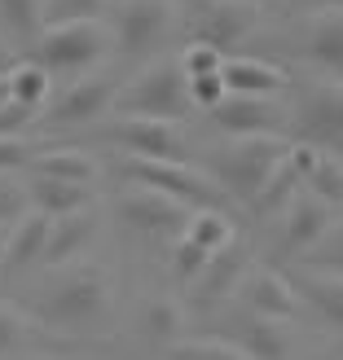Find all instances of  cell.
Returning <instances> with one entry per match:
<instances>
[{
    "instance_id": "6da1fadb",
    "label": "cell",
    "mask_w": 343,
    "mask_h": 360,
    "mask_svg": "<svg viewBox=\"0 0 343 360\" xmlns=\"http://www.w3.org/2000/svg\"><path fill=\"white\" fill-rule=\"evenodd\" d=\"M35 321L49 334H80V338L106 334L115 321V299H111L106 273L93 264L62 273V281L35 303Z\"/></svg>"
},
{
    "instance_id": "7a4b0ae2",
    "label": "cell",
    "mask_w": 343,
    "mask_h": 360,
    "mask_svg": "<svg viewBox=\"0 0 343 360\" xmlns=\"http://www.w3.org/2000/svg\"><path fill=\"white\" fill-rule=\"evenodd\" d=\"M119 172L123 180H132V189L163 193L189 211H229V193L203 167H189L185 158H128L123 154Z\"/></svg>"
},
{
    "instance_id": "3957f363",
    "label": "cell",
    "mask_w": 343,
    "mask_h": 360,
    "mask_svg": "<svg viewBox=\"0 0 343 360\" xmlns=\"http://www.w3.org/2000/svg\"><path fill=\"white\" fill-rule=\"evenodd\" d=\"M111 110L132 119H158V123L189 119L194 105H189V79L180 70V58H158L146 70H137L128 84H119Z\"/></svg>"
},
{
    "instance_id": "277c9868",
    "label": "cell",
    "mask_w": 343,
    "mask_h": 360,
    "mask_svg": "<svg viewBox=\"0 0 343 360\" xmlns=\"http://www.w3.org/2000/svg\"><path fill=\"white\" fill-rule=\"evenodd\" d=\"M286 132L295 146H313L343 158V79H304L286 105Z\"/></svg>"
},
{
    "instance_id": "5b68a950",
    "label": "cell",
    "mask_w": 343,
    "mask_h": 360,
    "mask_svg": "<svg viewBox=\"0 0 343 360\" xmlns=\"http://www.w3.org/2000/svg\"><path fill=\"white\" fill-rule=\"evenodd\" d=\"M115 49L111 31L97 18H75V22H49L31 40V62H40L49 75H88L106 53Z\"/></svg>"
},
{
    "instance_id": "8992f818",
    "label": "cell",
    "mask_w": 343,
    "mask_h": 360,
    "mask_svg": "<svg viewBox=\"0 0 343 360\" xmlns=\"http://www.w3.org/2000/svg\"><path fill=\"white\" fill-rule=\"evenodd\" d=\"M286 154H291V141L286 136H233L220 154H211L207 176L233 198V202L247 207L251 198H256V189L268 180V172H273Z\"/></svg>"
},
{
    "instance_id": "52a82bcc",
    "label": "cell",
    "mask_w": 343,
    "mask_h": 360,
    "mask_svg": "<svg viewBox=\"0 0 343 360\" xmlns=\"http://www.w3.org/2000/svg\"><path fill=\"white\" fill-rule=\"evenodd\" d=\"M176 0H119L115 9V49L123 62H146L172 40Z\"/></svg>"
},
{
    "instance_id": "ba28073f",
    "label": "cell",
    "mask_w": 343,
    "mask_h": 360,
    "mask_svg": "<svg viewBox=\"0 0 343 360\" xmlns=\"http://www.w3.org/2000/svg\"><path fill=\"white\" fill-rule=\"evenodd\" d=\"M194 44H211V49H238L260 31V5L251 0H194Z\"/></svg>"
},
{
    "instance_id": "9c48e42d",
    "label": "cell",
    "mask_w": 343,
    "mask_h": 360,
    "mask_svg": "<svg viewBox=\"0 0 343 360\" xmlns=\"http://www.w3.org/2000/svg\"><path fill=\"white\" fill-rule=\"evenodd\" d=\"M93 141L115 146L128 158H185V136H180V128H176V123H158V119L119 115L115 123L97 128Z\"/></svg>"
},
{
    "instance_id": "30bf717a",
    "label": "cell",
    "mask_w": 343,
    "mask_h": 360,
    "mask_svg": "<svg viewBox=\"0 0 343 360\" xmlns=\"http://www.w3.org/2000/svg\"><path fill=\"white\" fill-rule=\"evenodd\" d=\"M115 93H119V75H97V70H88L80 75L75 84L66 88V93L49 105L44 123L53 132H66V128H88V123H97L106 110L115 105Z\"/></svg>"
},
{
    "instance_id": "8fae6325",
    "label": "cell",
    "mask_w": 343,
    "mask_h": 360,
    "mask_svg": "<svg viewBox=\"0 0 343 360\" xmlns=\"http://www.w3.org/2000/svg\"><path fill=\"white\" fill-rule=\"evenodd\" d=\"M211 128L225 136H282L286 132V105L277 97H247V93H225L220 105L207 110Z\"/></svg>"
},
{
    "instance_id": "7c38bea8",
    "label": "cell",
    "mask_w": 343,
    "mask_h": 360,
    "mask_svg": "<svg viewBox=\"0 0 343 360\" xmlns=\"http://www.w3.org/2000/svg\"><path fill=\"white\" fill-rule=\"evenodd\" d=\"M115 211L128 229H137L141 238H154V242L185 238V224H189V207L172 202L163 193H150V189H128L115 202Z\"/></svg>"
},
{
    "instance_id": "4fadbf2b",
    "label": "cell",
    "mask_w": 343,
    "mask_h": 360,
    "mask_svg": "<svg viewBox=\"0 0 343 360\" xmlns=\"http://www.w3.org/2000/svg\"><path fill=\"white\" fill-rule=\"evenodd\" d=\"M247 268H251L247 242L242 238L225 242L220 250H211L207 264H203V273L189 281V303H194V308H216V303H225L233 290H238V281L247 277Z\"/></svg>"
},
{
    "instance_id": "5bb4252c",
    "label": "cell",
    "mask_w": 343,
    "mask_h": 360,
    "mask_svg": "<svg viewBox=\"0 0 343 360\" xmlns=\"http://www.w3.org/2000/svg\"><path fill=\"white\" fill-rule=\"evenodd\" d=\"M242 285V303L247 312H256L264 321H295L299 316V295L291 277H282L277 268H247Z\"/></svg>"
},
{
    "instance_id": "9a60e30c",
    "label": "cell",
    "mask_w": 343,
    "mask_h": 360,
    "mask_svg": "<svg viewBox=\"0 0 343 360\" xmlns=\"http://www.w3.org/2000/svg\"><path fill=\"white\" fill-rule=\"evenodd\" d=\"M330 224H335V207H326L321 198H313V193L299 189L291 198V207L282 211V246H286V255L299 259Z\"/></svg>"
},
{
    "instance_id": "2e32d148",
    "label": "cell",
    "mask_w": 343,
    "mask_h": 360,
    "mask_svg": "<svg viewBox=\"0 0 343 360\" xmlns=\"http://www.w3.org/2000/svg\"><path fill=\"white\" fill-rule=\"evenodd\" d=\"M225 343H233L247 360H291V334L282 321H264L256 312L238 316L229 326V334H220Z\"/></svg>"
},
{
    "instance_id": "e0dca14e",
    "label": "cell",
    "mask_w": 343,
    "mask_h": 360,
    "mask_svg": "<svg viewBox=\"0 0 343 360\" xmlns=\"http://www.w3.org/2000/svg\"><path fill=\"white\" fill-rule=\"evenodd\" d=\"M291 163L304 180V193L321 198L326 207H343V158L326 154V150H313V146H295L291 141Z\"/></svg>"
},
{
    "instance_id": "ac0fdd59",
    "label": "cell",
    "mask_w": 343,
    "mask_h": 360,
    "mask_svg": "<svg viewBox=\"0 0 343 360\" xmlns=\"http://www.w3.org/2000/svg\"><path fill=\"white\" fill-rule=\"evenodd\" d=\"M220 79H225V93H247V97H282L291 88V75L282 66L264 58H242V53L225 58Z\"/></svg>"
},
{
    "instance_id": "d6986e66",
    "label": "cell",
    "mask_w": 343,
    "mask_h": 360,
    "mask_svg": "<svg viewBox=\"0 0 343 360\" xmlns=\"http://www.w3.org/2000/svg\"><path fill=\"white\" fill-rule=\"evenodd\" d=\"M304 58L330 79H343V9H317L304 27Z\"/></svg>"
},
{
    "instance_id": "ffe728a7",
    "label": "cell",
    "mask_w": 343,
    "mask_h": 360,
    "mask_svg": "<svg viewBox=\"0 0 343 360\" xmlns=\"http://www.w3.org/2000/svg\"><path fill=\"white\" fill-rule=\"evenodd\" d=\"M299 308H308L313 316H321L330 330H343V277L339 273H321V268H299L291 277Z\"/></svg>"
},
{
    "instance_id": "44dd1931",
    "label": "cell",
    "mask_w": 343,
    "mask_h": 360,
    "mask_svg": "<svg viewBox=\"0 0 343 360\" xmlns=\"http://www.w3.org/2000/svg\"><path fill=\"white\" fill-rule=\"evenodd\" d=\"M27 202L31 211L49 215V220H62V215H75L93 202V189L75 185V180H53V176H27Z\"/></svg>"
},
{
    "instance_id": "7402d4cb",
    "label": "cell",
    "mask_w": 343,
    "mask_h": 360,
    "mask_svg": "<svg viewBox=\"0 0 343 360\" xmlns=\"http://www.w3.org/2000/svg\"><path fill=\"white\" fill-rule=\"evenodd\" d=\"M97 238V215H62V220H53L49 224V242H44V255H40V264L44 268H66L70 259H80L84 250H88V242Z\"/></svg>"
},
{
    "instance_id": "603a6c76",
    "label": "cell",
    "mask_w": 343,
    "mask_h": 360,
    "mask_svg": "<svg viewBox=\"0 0 343 360\" xmlns=\"http://www.w3.org/2000/svg\"><path fill=\"white\" fill-rule=\"evenodd\" d=\"M304 189V180H299V172H295V163H291V154L282 158V163L268 172V180L256 189V198L247 202V211L256 215V220H273V215H282L286 207H291V198Z\"/></svg>"
},
{
    "instance_id": "cb8c5ba5",
    "label": "cell",
    "mask_w": 343,
    "mask_h": 360,
    "mask_svg": "<svg viewBox=\"0 0 343 360\" xmlns=\"http://www.w3.org/2000/svg\"><path fill=\"white\" fill-rule=\"evenodd\" d=\"M49 215L40 211H27L18 224H9V242H5V264L0 268H31L40 264L44 255V242H49Z\"/></svg>"
},
{
    "instance_id": "d4e9b609",
    "label": "cell",
    "mask_w": 343,
    "mask_h": 360,
    "mask_svg": "<svg viewBox=\"0 0 343 360\" xmlns=\"http://www.w3.org/2000/svg\"><path fill=\"white\" fill-rule=\"evenodd\" d=\"M27 167H31L35 176L75 180V185H88V180H97V163H93V158H88L84 150H70V146H58V150H35Z\"/></svg>"
},
{
    "instance_id": "484cf974",
    "label": "cell",
    "mask_w": 343,
    "mask_h": 360,
    "mask_svg": "<svg viewBox=\"0 0 343 360\" xmlns=\"http://www.w3.org/2000/svg\"><path fill=\"white\" fill-rule=\"evenodd\" d=\"M141 334L158 347H172L176 338H185V308L176 299H150L141 308Z\"/></svg>"
},
{
    "instance_id": "4316f807",
    "label": "cell",
    "mask_w": 343,
    "mask_h": 360,
    "mask_svg": "<svg viewBox=\"0 0 343 360\" xmlns=\"http://www.w3.org/2000/svg\"><path fill=\"white\" fill-rule=\"evenodd\" d=\"M9 93H13V101H23V105H31V110H40V105L49 101V93H53V75H49L40 62L23 58V62L9 70Z\"/></svg>"
},
{
    "instance_id": "83f0119b",
    "label": "cell",
    "mask_w": 343,
    "mask_h": 360,
    "mask_svg": "<svg viewBox=\"0 0 343 360\" xmlns=\"http://www.w3.org/2000/svg\"><path fill=\"white\" fill-rule=\"evenodd\" d=\"M185 238H189V242H198V246H207V250H220L225 242L238 238V233H233L229 211H189Z\"/></svg>"
},
{
    "instance_id": "f1b7e54d",
    "label": "cell",
    "mask_w": 343,
    "mask_h": 360,
    "mask_svg": "<svg viewBox=\"0 0 343 360\" xmlns=\"http://www.w3.org/2000/svg\"><path fill=\"white\" fill-rule=\"evenodd\" d=\"M0 22L31 49V40L44 31V0H0Z\"/></svg>"
},
{
    "instance_id": "f546056e",
    "label": "cell",
    "mask_w": 343,
    "mask_h": 360,
    "mask_svg": "<svg viewBox=\"0 0 343 360\" xmlns=\"http://www.w3.org/2000/svg\"><path fill=\"white\" fill-rule=\"evenodd\" d=\"M299 268H321V273H339L343 277V220L335 215V224L299 255Z\"/></svg>"
},
{
    "instance_id": "4dcf8cb0",
    "label": "cell",
    "mask_w": 343,
    "mask_h": 360,
    "mask_svg": "<svg viewBox=\"0 0 343 360\" xmlns=\"http://www.w3.org/2000/svg\"><path fill=\"white\" fill-rule=\"evenodd\" d=\"M168 360H247L233 343H225L220 334H211V338H176L172 347H163Z\"/></svg>"
},
{
    "instance_id": "1f68e13d",
    "label": "cell",
    "mask_w": 343,
    "mask_h": 360,
    "mask_svg": "<svg viewBox=\"0 0 343 360\" xmlns=\"http://www.w3.org/2000/svg\"><path fill=\"white\" fill-rule=\"evenodd\" d=\"M35 326H40V321H31L18 303H0V356H9V352L23 347Z\"/></svg>"
},
{
    "instance_id": "d6a6232c",
    "label": "cell",
    "mask_w": 343,
    "mask_h": 360,
    "mask_svg": "<svg viewBox=\"0 0 343 360\" xmlns=\"http://www.w3.org/2000/svg\"><path fill=\"white\" fill-rule=\"evenodd\" d=\"M207 255H211L207 246H198V242H189V238H176V250H172V277H176L180 285H189L198 273H203Z\"/></svg>"
},
{
    "instance_id": "836d02e7",
    "label": "cell",
    "mask_w": 343,
    "mask_h": 360,
    "mask_svg": "<svg viewBox=\"0 0 343 360\" xmlns=\"http://www.w3.org/2000/svg\"><path fill=\"white\" fill-rule=\"evenodd\" d=\"M31 211V202H27V185H18L13 180V172H0V224H18L23 215Z\"/></svg>"
},
{
    "instance_id": "e575fe53",
    "label": "cell",
    "mask_w": 343,
    "mask_h": 360,
    "mask_svg": "<svg viewBox=\"0 0 343 360\" xmlns=\"http://www.w3.org/2000/svg\"><path fill=\"white\" fill-rule=\"evenodd\" d=\"M220 66H225V53L220 49H211V44H194L180 53V70H185V79L194 75H220Z\"/></svg>"
},
{
    "instance_id": "d590c367",
    "label": "cell",
    "mask_w": 343,
    "mask_h": 360,
    "mask_svg": "<svg viewBox=\"0 0 343 360\" xmlns=\"http://www.w3.org/2000/svg\"><path fill=\"white\" fill-rule=\"evenodd\" d=\"M101 0H44V27L49 22H75V18H97Z\"/></svg>"
},
{
    "instance_id": "8d00e7d4",
    "label": "cell",
    "mask_w": 343,
    "mask_h": 360,
    "mask_svg": "<svg viewBox=\"0 0 343 360\" xmlns=\"http://www.w3.org/2000/svg\"><path fill=\"white\" fill-rule=\"evenodd\" d=\"M40 119V110H31V105H23V101H5L0 105V136H27V128Z\"/></svg>"
},
{
    "instance_id": "74e56055",
    "label": "cell",
    "mask_w": 343,
    "mask_h": 360,
    "mask_svg": "<svg viewBox=\"0 0 343 360\" xmlns=\"http://www.w3.org/2000/svg\"><path fill=\"white\" fill-rule=\"evenodd\" d=\"M225 101V79L220 75H194L189 79V105L194 110H211Z\"/></svg>"
},
{
    "instance_id": "f35d334b",
    "label": "cell",
    "mask_w": 343,
    "mask_h": 360,
    "mask_svg": "<svg viewBox=\"0 0 343 360\" xmlns=\"http://www.w3.org/2000/svg\"><path fill=\"white\" fill-rule=\"evenodd\" d=\"M35 150L40 146L27 141V136H0V172H23Z\"/></svg>"
},
{
    "instance_id": "ab89813d",
    "label": "cell",
    "mask_w": 343,
    "mask_h": 360,
    "mask_svg": "<svg viewBox=\"0 0 343 360\" xmlns=\"http://www.w3.org/2000/svg\"><path fill=\"white\" fill-rule=\"evenodd\" d=\"M18 62H23V53H18L13 44H5V40H0V79H5L9 70L18 66Z\"/></svg>"
},
{
    "instance_id": "60d3db41",
    "label": "cell",
    "mask_w": 343,
    "mask_h": 360,
    "mask_svg": "<svg viewBox=\"0 0 343 360\" xmlns=\"http://www.w3.org/2000/svg\"><path fill=\"white\" fill-rule=\"evenodd\" d=\"M304 5L317 13V9H343V0H304Z\"/></svg>"
},
{
    "instance_id": "b9f144b4",
    "label": "cell",
    "mask_w": 343,
    "mask_h": 360,
    "mask_svg": "<svg viewBox=\"0 0 343 360\" xmlns=\"http://www.w3.org/2000/svg\"><path fill=\"white\" fill-rule=\"evenodd\" d=\"M5 242H9V229L0 224V264H5Z\"/></svg>"
},
{
    "instance_id": "7bdbcfd3",
    "label": "cell",
    "mask_w": 343,
    "mask_h": 360,
    "mask_svg": "<svg viewBox=\"0 0 343 360\" xmlns=\"http://www.w3.org/2000/svg\"><path fill=\"white\" fill-rule=\"evenodd\" d=\"M308 360H339V356H330V352H321V356H308Z\"/></svg>"
},
{
    "instance_id": "ee69618b",
    "label": "cell",
    "mask_w": 343,
    "mask_h": 360,
    "mask_svg": "<svg viewBox=\"0 0 343 360\" xmlns=\"http://www.w3.org/2000/svg\"><path fill=\"white\" fill-rule=\"evenodd\" d=\"M251 5H264V0H251Z\"/></svg>"
}]
</instances>
